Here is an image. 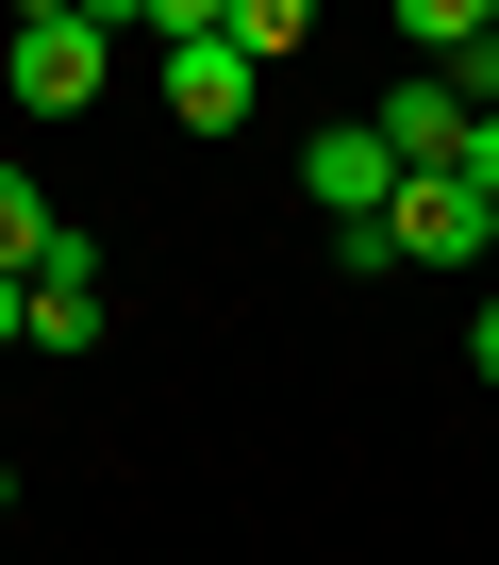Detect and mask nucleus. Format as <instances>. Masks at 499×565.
Returning <instances> with one entry per match:
<instances>
[{
    "label": "nucleus",
    "mask_w": 499,
    "mask_h": 565,
    "mask_svg": "<svg viewBox=\"0 0 499 565\" xmlns=\"http://www.w3.org/2000/svg\"><path fill=\"white\" fill-rule=\"evenodd\" d=\"M150 34H167V117H183V134H233V117H250V84H267V67L233 51V0H167Z\"/></svg>",
    "instance_id": "nucleus-1"
},
{
    "label": "nucleus",
    "mask_w": 499,
    "mask_h": 565,
    "mask_svg": "<svg viewBox=\"0 0 499 565\" xmlns=\"http://www.w3.org/2000/svg\"><path fill=\"white\" fill-rule=\"evenodd\" d=\"M100 34H117V18H84V0H34L18 51H0V84H18L34 117H84V100H100Z\"/></svg>",
    "instance_id": "nucleus-2"
},
{
    "label": "nucleus",
    "mask_w": 499,
    "mask_h": 565,
    "mask_svg": "<svg viewBox=\"0 0 499 565\" xmlns=\"http://www.w3.org/2000/svg\"><path fill=\"white\" fill-rule=\"evenodd\" d=\"M300 183H317V216H333V233H383V216H400V150H383L367 117H350V134H317V150H300Z\"/></svg>",
    "instance_id": "nucleus-3"
},
{
    "label": "nucleus",
    "mask_w": 499,
    "mask_h": 565,
    "mask_svg": "<svg viewBox=\"0 0 499 565\" xmlns=\"http://www.w3.org/2000/svg\"><path fill=\"white\" fill-rule=\"evenodd\" d=\"M383 233H400V266H482V249H499V200L449 167V183H400V216H383Z\"/></svg>",
    "instance_id": "nucleus-4"
},
{
    "label": "nucleus",
    "mask_w": 499,
    "mask_h": 565,
    "mask_svg": "<svg viewBox=\"0 0 499 565\" xmlns=\"http://www.w3.org/2000/svg\"><path fill=\"white\" fill-rule=\"evenodd\" d=\"M367 134H383V150H400V183H449V167H466V134H482V117H466V100H449V84H433V67H416V84H383V117H367Z\"/></svg>",
    "instance_id": "nucleus-5"
},
{
    "label": "nucleus",
    "mask_w": 499,
    "mask_h": 565,
    "mask_svg": "<svg viewBox=\"0 0 499 565\" xmlns=\"http://www.w3.org/2000/svg\"><path fill=\"white\" fill-rule=\"evenodd\" d=\"M34 350H100V249H84V233L34 266Z\"/></svg>",
    "instance_id": "nucleus-6"
},
{
    "label": "nucleus",
    "mask_w": 499,
    "mask_h": 565,
    "mask_svg": "<svg viewBox=\"0 0 499 565\" xmlns=\"http://www.w3.org/2000/svg\"><path fill=\"white\" fill-rule=\"evenodd\" d=\"M51 249H67V216H51V200H34V167H0V266H18V282H34V266H51Z\"/></svg>",
    "instance_id": "nucleus-7"
},
{
    "label": "nucleus",
    "mask_w": 499,
    "mask_h": 565,
    "mask_svg": "<svg viewBox=\"0 0 499 565\" xmlns=\"http://www.w3.org/2000/svg\"><path fill=\"white\" fill-rule=\"evenodd\" d=\"M0 350H34V282L18 266H0Z\"/></svg>",
    "instance_id": "nucleus-8"
},
{
    "label": "nucleus",
    "mask_w": 499,
    "mask_h": 565,
    "mask_svg": "<svg viewBox=\"0 0 499 565\" xmlns=\"http://www.w3.org/2000/svg\"><path fill=\"white\" fill-rule=\"evenodd\" d=\"M466 183H482V200H499V117H482V134H466Z\"/></svg>",
    "instance_id": "nucleus-9"
},
{
    "label": "nucleus",
    "mask_w": 499,
    "mask_h": 565,
    "mask_svg": "<svg viewBox=\"0 0 499 565\" xmlns=\"http://www.w3.org/2000/svg\"><path fill=\"white\" fill-rule=\"evenodd\" d=\"M466 366H482V383H499V300H482V317H466Z\"/></svg>",
    "instance_id": "nucleus-10"
},
{
    "label": "nucleus",
    "mask_w": 499,
    "mask_h": 565,
    "mask_svg": "<svg viewBox=\"0 0 499 565\" xmlns=\"http://www.w3.org/2000/svg\"><path fill=\"white\" fill-rule=\"evenodd\" d=\"M0 499H18V466H0Z\"/></svg>",
    "instance_id": "nucleus-11"
}]
</instances>
